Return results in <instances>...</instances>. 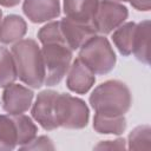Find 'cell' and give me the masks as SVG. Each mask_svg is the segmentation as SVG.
Masks as SVG:
<instances>
[{"label":"cell","instance_id":"6da1fadb","mask_svg":"<svg viewBox=\"0 0 151 151\" xmlns=\"http://www.w3.org/2000/svg\"><path fill=\"white\" fill-rule=\"evenodd\" d=\"M17 74L26 85L39 88L44 85L45 70L42 63L41 48L33 39H21L12 46Z\"/></svg>","mask_w":151,"mask_h":151},{"label":"cell","instance_id":"7a4b0ae2","mask_svg":"<svg viewBox=\"0 0 151 151\" xmlns=\"http://www.w3.org/2000/svg\"><path fill=\"white\" fill-rule=\"evenodd\" d=\"M90 104L97 114L105 117L124 116L131 107L130 88L119 80H107L98 85L90 96Z\"/></svg>","mask_w":151,"mask_h":151},{"label":"cell","instance_id":"3957f363","mask_svg":"<svg viewBox=\"0 0 151 151\" xmlns=\"http://www.w3.org/2000/svg\"><path fill=\"white\" fill-rule=\"evenodd\" d=\"M78 58L94 73L105 74L116 65V53L110 41L103 35H93L80 48Z\"/></svg>","mask_w":151,"mask_h":151},{"label":"cell","instance_id":"277c9868","mask_svg":"<svg viewBox=\"0 0 151 151\" xmlns=\"http://www.w3.org/2000/svg\"><path fill=\"white\" fill-rule=\"evenodd\" d=\"M45 70L44 84L54 86L66 76L72 63V50L65 42L45 44L41 47Z\"/></svg>","mask_w":151,"mask_h":151},{"label":"cell","instance_id":"5b68a950","mask_svg":"<svg viewBox=\"0 0 151 151\" xmlns=\"http://www.w3.org/2000/svg\"><path fill=\"white\" fill-rule=\"evenodd\" d=\"M57 116L59 126L66 129H83L88 123V107L71 94L59 93L57 99Z\"/></svg>","mask_w":151,"mask_h":151},{"label":"cell","instance_id":"8992f818","mask_svg":"<svg viewBox=\"0 0 151 151\" xmlns=\"http://www.w3.org/2000/svg\"><path fill=\"white\" fill-rule=\"evenodd\" d=\"M127 8L123 4L114 0H101L98 4L92 24L97 33L109 34L119 27L127 19Z\"/></svg>","mask_w":151,"mask_h":151},{"label":"cell","instance_id":"52a82bcc","mask_svg":"<svg viewBox=\"0 0 151 151\" xmlns=\"http://www.w3.org/2000/svg\"><path fill=\"white\" fill-rule=\"evenodd\" d=\"M58 92L53 90H45L41 91L33 104L32 107V116L39 125L47 130H54L59 127L58 116H57V99Z\"/></svg>","mask_w":151,"mask_h":151},{"label":"cell","instance_id":"ba28073f","mask_svg":"<svg viewBox=\"0 0 151 151\" xmlns=\"http://www.w3.org/2000/svg\"><path fill=\"white\" fill-rule=\"evenodd\" d=\"M33 100V92L20 84L12 83L4 87L2 106L8 114H21L26 112Z\"/></svg>","mask_w":151,"mask_h":151},{"label":"cell","instance_id":"9c48e42d","mask_svg":"<svg viewBox=\"0 0 151 151\" xmlns=\"http://www.w3.org/2000/svg\"><path fill=\"white\" fill-rule=\"evenodd\" d=\"M60 29L65 44L72 50H79L90 38L97 34L92 22L74 21L70 18H64L60 21Z\"/></svg>","mask_w":151,"mask_h":151},{"label":"cell","instance_id":"30bf717a","mask_svg":"<svg viewBox=\"0 0 151 151\" xmlns=\"http://www.w3.org/2000/svg\"><path fill=\"white\" fill-rule=\"evenodd\" d=\"M66 76H67L66 79L67 87L72 92L79 94H84L88 92V90L93 86L96 81L94 73L79 58H77L73 63H71Z\"/></svg>","mask_w":151,"mask_h":151},{"label":"cell","instance_id":"8fae6325","mask_svg":"<svg viewBox=\"0 0 151 151\" xmlns=\"http://www.w3.org/2000/svg\"><path fill=\"white\" fill-rule=\"evenodd\" d=\"M25 15L35 24L50 21L60 14L59 0H24Z\"/></svg>","mask_w":151,"mask_h":151},{"label":"cell","instance_id":"7c38bea8","mask_svg":"<svg viewBox=\"0 0 151 151\" xmlns=\"http://www.w3.org/2000/svg\"><path fill=\"white\" fill-rule=\"evenodd\" d=\"M98 4L99 0H64V13L74 21L92 22Z\"/></svg>","mask_w":151,"mask_h":151},{"label":"cell","instance_id":"4fadbf2b","mask_svg":"<svg viewBox=\"0 0 151 151\" xmlns=\"http://www.w3.org/2000/svg\"><path fill=\"white\" fill-rule=\"evenodd\" d=\"M26 32V21L19 15H7L0 22V41L2 44H15L24 38Z\"/></svg>","mask_w":151,"mask_h":151},{"label":"cell","instance_id":"5bb4252c","mask_svg":"<svg viewBox=\"0 0 151 151\" xmlns=\"http://www.w3.org/2000/svg\"><path fill=\"white\" fill-rule=\"evenodd\" d=\"M132 53L136 58L144 63H150V21L144 20L136 25Z\"/></svg>","mask_w":151,"mask_h":151},{"label":"cell","instance_id":"9a60e30c","mask_svg":"<svg viewBox=\"0 0 151 151\" xmlns=\"http://www.w3.org/2000/svg\"><path fill=\"white\" fill-rule=\"evenodd\" d=\"M136 25L134 22L122 24L112 34V41L123 55H130L132 53Z\"/></svg>","mask_w":151,"mask_h":151},{"label":"cell","instance_id":"2e32d148","mask_svg":"<svg viewBox=\"0 0 151 151\" xmlns=\"http://www.w3.org/2000/svg\"><path fill=\"white\" fill-rule=\"evenodd\" d=\"M93 129L103 134H120L126 129V119L124 116L105 117L96 113L93 118Z\"/></svg>","mask_w":151,"mask_h":151},{"label":"cell","instance_id":"e0dca14e","mask_svg":"<svg viewBox=\"0 0 151 151\" xmlns=\"http://www.w3.org/2000/svg\"><path fill=\"white\" fill-rule=\"evenodd\" d=\"M18 145V131L13 117L0 114V150H13Z\"/></svg>","mask_w":151,"mask_h":151},{"label":"cell","instance_id":"ac0fdd59","mask_svg":"<svg viewBox=\"0 0 151 151\" xmlns=\"http://www.w3.org/2000/svg\"><path fill=\"white\" fill-rule=\"evenodd\" d=\"M18 78L17 67L12 53L4 46H0V87L15 81Z\"/></svg>","mask_w":151,"mask_h":151},{"label":"cell","instance_id":"d6986e66","mask_svg":"<svg viewBox=\"0 0 151 151\" xmlns=\"http://www.w3.org/2000/svg\"><path fill=\"white\" fill-rule=\"evenodd\" d=\"M12 116V114H11ZM15 125H17V131H18V145L19 147L29 143L33 140L37 136V126L33 123V120L25 116V114H13L12 116Z\"/></svg>","mask_w":151,"mask_h":151},{"label":"cell","instance_id":"ffe728a7","mask_svg":"<svg viewBox=\"0 0 151 151\" xmlns=\"http://www.w3.org/2000/svg\"><path fill=\"white\" fill-rule=\"evenodd\" d=\"M130 150H151V129L149 125L137 126L129 134Z\"/></svg>","mask_w":151,"mask_h":151},{"label":"cell","instance_id":"44dd1931","mask_svg":"<svg viewBox=\"0 0 151 151\" xmlns=\"http://www.w3.org/2000/svg\"><path fill=\"white\" fill-rule=\"evenodd\" d=\"M38 39L42 45L52 42H65L60 29V21H52L42 26L38 32Z\"/></svg>","mask_w":151,"mask_h":151},{"label":"cell","instance_id":"7402d4cb","mask_svg":"<svg viewBox=\"0 0 151 151\" xmlns=\"http://www.w3.org/2000/svg\"><path fill=\"white\" fill-rule=\"evenodd\" d=\"M20 149L22 150H54V145L48 137L40 136L38 138L35 137L29 143L20 146Z\"/></svg>","mask_w":151,"mask_h":151},{"label":"cell","instance_id":"603a6c76","mask_svg":"<svg viewBox=\"0 0 151 151\" xmlns=\"http://www.w3.org/2000/svg\"><path fill=\"white\" fill-rule=\"evenodd\" d=\"M96 150H124L126 149L125 145V139L118 138L116 140H105L100 142L94 146Z\"/></svg>","mask_w":151,"mask_h":151},{"label":"cell","instance_id":"cb8c5ba5","mask_svg":"<svg viewBox=\"0 0 151 151\" xmlns=\"http://www.w3.org/2000/svg\"><path fill=\"white\" fill-rule=\"evenodd\" d=\"M138 11L147 12L151 8V0H127Z\"/></svg>","mask_w":151,"mask_h":151},{"label":"cell","instance_id":"d4e9b609","mask_svg":"<svg viewBox=\"0 0 151 151\" xmlns=\"http://www.w3.org/2000/svg\"><path fill=\"white\" fill-rule=\"evenodd\" d=\"M20 2V0H0V5L5 6V7H13L15 5H18Z\"/></svg>","mask_w":151,"mask_h":151},{"label":"cell","instance_id":"484cf974","mask_svg":"<svg viewBox=\"0 0 151 151\" xmlns=\"http://www.w3.org/2000/svg\"><path fill=\"white\" fill-rule=\"evenodd\" d=\"M1 20H2V13H1V11H0V22H1Z\"/></svg>","mask_w":151,"mask_h":151},{"label":"cell","instance_id":"4316f807","mask_svg":"<svg viewBox=\"0 0 151 151\" xmlns=\"http://www.w3.org/2000/svg\"><path fill=\"white\" fill-rule=\"evenodd\" d=\"M114 1H127V0H114Z\"/></svg>","mask_w":151,"mask_h":151}]
</instances>
